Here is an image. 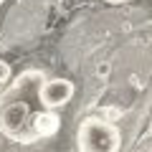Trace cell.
Listing matches in <instances>:
<instances>
[{
  "label": "cell",
  "instance_id": "8992f818",
  "mask_svg": "<svg viewBox=\"0 0 152 152\" xmlns=\"http://www.w3.org/2000/svg\"><path fill=\"white\" fill-rule=\"evenodd\" d=\"M150 152H152V147H150Z\"/></svg>",
  "mask_w": 152,
  "mask_h": 152
},
{
  "label": "cell",
  "instance_id": "5b68a950",
  "mask_svg": "<svg viewBox=\"0 0 152 152\" xmlns=\"http://www.w3.org/2000/svg\"><path fill=\"white\" fill-rule=\"evenodd\" d=\"M107 3H129V0H107Z\"/></svg>",
  "mask_w": 152,
  "mask_h": 152
},
{
  "label": "cell",
  "instance_id": "277c9868",
  "mask_svg": "<svg viewBox=\"0 0 152 152\" xmlns=\"http://www.w3.org/2000/svg\"><path fill=\"white\" fill-rule=\"evenodd\" d=\"M10 64H8V61H0V86H3V84H8L10 81Z\"/></svg>",
  "mask_w": 152,
  "mask_h": 152
},
{
  "label": "cell",
  "instance_id": "6da1fadb",
  "mask_svg": "<svg viewBox=\"0 0 152 152\" xmlns=\"http://www.w3.org/2000/svg\"><path fill=\"white\" fill-rule=\"evenodd\" d=\"M76 147L79 152H119L122 132L109 119L89 117L76 129Z\"/></svg>",
  "mask_w": 152,
  "mask_h": 152
},
{
  "label": "cell",
  "instance_id": "7a4b0ae2",
  "mask_svg": "<svg viewBox=\"0 0 152 152\" xmlns=\"http://www.w3.org/2000/svg\"><path fill=\"white\" fill-rule=\"evenodd\" d=\"M74 91H76V86L69 79H48L38 89V102L43 104L46 109H61L71 102Z\"/></svg>",
  "mask_w": 152,
  "mask_h": 152
},
{
  "label": "cell",
  "instance_id": "3957f363",
  "mask_svg": "<svg viewBox=\"0 0 152 152\" xmlns=\"http://www.w3.org/2000/svg\"><path fill=\"white\" fill-rule=\"evenodd\" d=\"M31 124H33V134L36 137H51L58 129V117L53 114V109H46V112H41V114L33 117Z\"/></svg>",
  "mask_w": 152,
  "mask_h": 152
}]
</instances>
